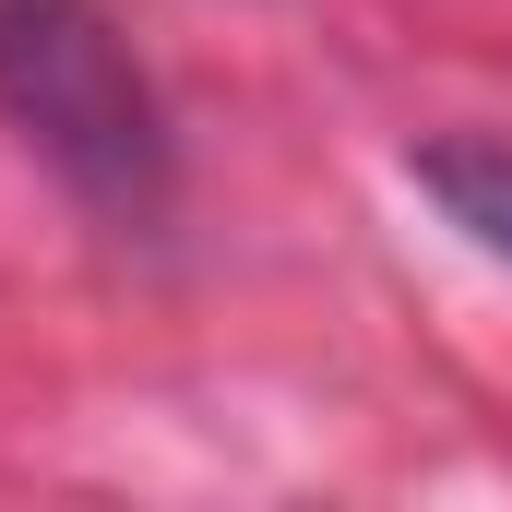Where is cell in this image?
<instances>
[{"label":"cell","mask_w":512,"mask_h":512,"mask_svg":"<svg viewBox=\"0 0 512 512\" xmlns=\"http://www.w3.org/2000/svg\"><path fill=\"white\" fill-rule=\"evenodd\" d=\"M417 179L441 191V215H453L465 239L512 251V143H429V155H417Z\"/></svg>","instance_id":"7a4b0ae2"},{"label":"cell","mask_w":512,"mask_h":512,"mask_svg":"<svg viewBox=\"0 0 512 512\" xmlns=\"http://www.w3.org/2000/svg\"><path fill=\"white\" fill-rule=\"evenodd\" d=\"M0 108L108 227L167 215V120L96 0H0Z\"/></svg>","instance_id":"6da1fadb"}]
</instances>
